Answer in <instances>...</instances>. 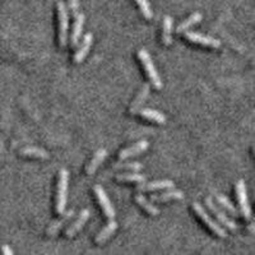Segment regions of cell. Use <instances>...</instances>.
<instances>
[{"mask_svg":"<svg viewBox=\"0 0 255 255\" xmlns=\"http://www.w3.org/2000/svg\"><path fill=\"white\" fill-rule=\"evenodd\" d=\"M59 18V46L65 47L68 44V28H69V14L64 1L58 3Z\"/></svg>","mask_w":255,"mask_h":255,"instance_id":"4","label":"cell"},{"mask_svg":"<svg viewBox=\"0 0 255 255\" xmlns=\"http://www.w3.org/2000/svg\"><path fill=\"white\" fill-rule=\"evenodd\" d=\"M200 20H202V14H200L199 12L193 13V14L189 15V17L186 18V19H184L183 22H181V23H180L179 26H177L176 32H177V33H184V32L188 31V29L190 28V27H193V26H194V24L199 23Z\"/></svg>","mask_w":255,"mask_h":255,"instance_id":"23","label":"cell"},{"mask_svg":"<svg viewBox=\"0 0 255 255\" xmlns=\"http://www.w3.org/2000/svg\"><path fill=\"white\" fill-rule=\"evenodd\" d=\"M140 116L147 120L157 123V124H165L166 116L162 113H159L158 110H153V109H140L139 111Z\"/></svg>","mask_w":255,"mask_h":255,"instance_id":"22","label":"cell"},{"mask_svg":"<svg viewBox=\"0 0 255 255\" xmlns=\"http://www.w3.org/2000/svg\"><path fill=\"white\" fill-rule=\"evenodd\" d=\"M116 180L119 183H143L147 180L145 175L138 174V171H129L125 172V174H118L116 175Z\"/></svg>","mask_w":255,"mask_h":255,"instance_id":"20","label":"cell"},{"mask_svg":"<svg viewBox=\"0 0 255 255\" xmlns=\"http://www.w3.org/2000/svg\"><path fill=\"white\" fill-rule=\"evenodd\" d=\"M135 1L138 4V6H139L143 17L147 18V19H151L153 17V13H152L151 5L148 3V0H135Z\"/></svg>","mask_w":255,"mask_h":255,"instance_id":"27","label":"cell"},{"mask_svg":"<svg viewBox=\"0 0 255 255\" xmlns=\"http://www.w3.org/2000/svg\"><path fill=\"white\" fill-rule=\"evenodd\" d=\"M148 145H149V143H148L147 140H139V142H136L135 144L122 149V151L119 152V158L122 159V161H124V159L130 158V157L138 156V154L143 153V152L147 149Z\"/></svg>","mask_w":255,"mask_h":255,"instance_id":"14","label":"cell"},{"mask_svg":"<svg viewBox=\"0 0 255 255\" xmlns=\"http://www.w3.org/2000/svg\"><path fill=\"white\" fill-rule=\"evenodd\" d=\"M175 184L171 180H156V181H143L139 183V185L136 186V191H154V190H162V189H172Z\"/></svg>","mask_w":255,"mask_h":255,"instance_id":"13","label":"cell"},{"mask_svg":"<svg viewBox=\"0 0 255 255\" xmlns=\"http://www.w3.org/2000/svg\"><path fill=\"white\" fill-rule=\"evenodd\" d=\"M193 209H194V212L198 215V217L203 221L204 225H206V226L208 227V229L215 234V235H217L218 238H222V239L227 238V231L225 230V227H222L217 221L213 220V218L208 215V212L204 209V207L202 206L199 202H194V203H193Z\"/></svg>","mask_w":255,"mask_h":255,"instance_id":"3","label":"cell"},{"mask_svg":"<svg viewBox=\"0 0 255 255\" xmlns=\"http://www.w3.org/2000/svg\"><path fill=\"white\" fill-rule=\"evenodd\" d=\"M172 18L170 15H166L163 18V24H162V44L166 46H170L172 44Z\"/></svg>","mask_w":255,"mask_h":255,"instance_id":"21","label":"cell"},{"mask_svg":"<svg viewBox=\"0 0 255 255\" xmlns=\"http://www.w3.org/2000/svg\"><path fill=\"white\" fill-rule=\"evenodd\" d=\"M93 44V35L92 33H86L82 40L81 45L78 46L77 51L74 52V56H73V61L76 64H81L84 60V58L87 56L88 51H90L91 46Z\"/></svg>","mask_w":255,"mask_h":255,"instance_id":"11","label":"cell"},{"mask_svg":"<svg viewBox=\"0 0 255 255\" xmlns=\"http://www.w3.org/2000/svg\"><path fill=\"white\" fill-rule=\"evenodd\" d=\"M206 204L207 207H208L209 211L215 215V217L217 218L218 222L221 223V225H223V226L226 227V229L231 230V231H236V230L239 229L238 223L235 222V221H232L231 218L229 217V216L225 213V211H222V209L220 208V207L217 206V204H215V202H213V199L212 198H206Z\"/></svg>","mask_w":255,"mask_h":255,"instance_id":"6","label":"cell"},{"mask_svg":"<svg viewBox=\"0 0 255 255\" xmlns=\"http://www.w3.org/2000/svg\"><path fill=\"white\" fill-rule=\"evenodd\" d=\"M143 165L140 162H115L113 165V170L118 171H140Z\"/></svg>","mask_w":255,"mask_h":255,"instance_id":"26","label":"cell"},{"mask_svg":"<svg viewBox=\"0 0 255 255\" xmlns=\"http://www.w3.org/2000/svg\"><path fill=\"white\" fill-rule=\"evenodd\" d=\"M183 197V191L172 188V190H167L165 193H161V194L151 195V202L152 203H165V202H170V200L181 199Z\"/></svg>","mask_w":255,"mask_h":255,"instance_id":"16","label":"cell"},{"mask_svg":"<svg viewBox=\"0 0 255 255\" xmlns=\"http://www.w3.org/2000/svg\"><path fill=\"white\" fill-rule=\"evenodd\" d=\"M68 183H69V172L67 168H60L58 177V189H56V212L61 215L65 211L68 199Z\"/></svg>","mask_w":255,"mask_h":255,"instance_id":"1","label":"cell"},{"mask_svg":"<svg viewBox=\"0 0 255 255\" xmlns=\"http://www.w3.org/2000/svg\"><path fill=\"white\" fill-rule=\"evenodd\" d=\"M135 202L139 204V207H142V208L144 209V211L147 212L149 216H153V217H156V216L159 215V209L157 208L156 206H153L151 200H148L144 195H142V194L136 195Z\"/></svg>","mask_w":255,"mask_h":255,"instance_id":"24","label":"cell"},{"mask_svg":"<svg viewBox=\"0 0 255 255\" xmlns=\"http://www.w3.org/2000/svg\"><path fill=\"white\" fill-rule=\"evenodd\" d=\"M88 218H90V209L86 208V209H83L81 213H79L78 218H77L74 222H72V225L68 227L67 231H65V236H67L68 239L74 238V236L77 235V232L81 231L82 227L86 225V222L88 221Z\"/></svg>","mask_w":255,"mask_h":255,"instance_id":"12","label":"cell"},{"mask_svg":"<svg viewBox=\"0 0 255 255\" xmlns=\"http://www.w3.org/2000/svg\"><path fill=\"white\" fill-rule=\"evenodd\" d=\"M235 190L241 215L245 217V220H250V218H252V209H250L249 199H248L247 185H245V181H244V180H239L238 183H236Z\"/></svg>","mask_w":255,"mask_h":255,"instance_id":"5","label":"cell"},{"mask_svg":"<svg viewBox=\"0 0 255 255\" xmlns=\"http://www.w3.org/2000/svg\"><path fill=\"white\" fill-rule=\"evenodd\" d=\"M84 20H86V17H84L83 13L76 15V20H74V24H73L72 29V36H70V46L72 47H76L79 42V38L82 37Z\"/></svg>","mask_w":255,"mask_h":255,"instance_id":"15","label":"cell"},{"mask_svg":"<svg viewBox=\"0 0 255 255\" xmlns=\"http://www.w3.org/2000/svg\"><path fill=\"white\" fill-rule=\"evenodd\" d=\"M93 191H95V195L99 200V204L101 207V209L104 211L105 216L109 218V220H114L115 218V209H114L113 203H111V200L109 199L108 194H106V191L104 190L101 185H95L93 188Z\"/></svg>","mask_w":255,"mask_h":255,"instance_id":"7","label":"cell"},{"mask_svg":"<svg viewBox=\"0 0 255 255\" xmlns=\"http://www.w3.org/2000/svg\"><path fill=\"white\" fill-rule=\"evenodd\" d=\"M186 40L190 41L191 44L202 45V46L207 47H213V49H218L221 46V41L217 40L215 37H211V36L202 35V33H198V32H185Z\"/></svg>","mask_w":255,"mask_h":255,"instance_id":"8","label":"cell"},{"mask_svg":"<svg viewBox=\"0 0 255 255\" xmlns=\"http://www.w3.org/2000/svg\"><path fill=\"white\" fill-rule=\"evenodd\" d=\"M149 92H151V86H149V83L143 84L142 87H140L139 92H138V95H136V97L134 99V101L131 102L130 109H129V114H130V115L134 116L139 114L140 109L143 108L144 102L147 101Z\"/></svg>","mask_w":255,"mask_h":255,"instance_id":"9","label":"cell"},{"mask_svg":"<svg viewBox=\"0 0 255 255\" xmlns=\"http://www.w3.org/2000/svg\"><path fill=\"white\" fill-rule=\"evenodd\" d=\"M19 153L22 154V156L33 157V158H41V159H47L50 157V154L47 153L45 149L38 147H33V145H27V147L20 148Z\"/></svg>","mask_w":255,"mask_h":255,"instance_id":"19","label":"cell"},{"mask_svg":"<svg viewBox=\"0 0 255 255\" xmlns=\"http://www.w3.org/2000/svg\"><path fill=\"white\" fill-rule=\"evenodd\" d=\"M68 8L72 12V14L76 17L79 10V0H68Z\"/></svg>","mask_w":255,"mask_h":255,"instance_id":"28","label":"cell"},{"mask_svg":"<svg viewBox=\"0 0 255 255\" xmlns=\"http://www.w3.org/2000/svg\"><path fill=\"white\" fill-rule=\"evenodd\" d=\"M106 157H108V151H106L105 148H100L99 151L96 152L95 156L92 157V159L90 161L87 167H86V172H87L88 176H92V175L95 174L96 170H97L99 166L104 162Z\"/></svg>","mask_w":255,"mask_h":255,"instance_id":"17","label":"cell"},{"mask_svg":"<svg viewBox=\"0 0 255 255\" xmlns=\"http://www.w3.org/2000/svg\"><path fill=\"white\" fill-rule=\"evenodd\" d=\"M216 200H217V204H220L221 207H222L225 211H227L231 216H234V217H238L239 215H240V212H239V209L236 208L234 204L231 203L229 200V198L225 197V195L222 194H217L216 195Z\"/></svg>","mask_w":255,"mask_h":255,"instance_id":"25","label":"cell"},{"mask_svg":"<svg viewBox=\"0 0 255 255\" xmlns=\"http://www.w3.org/2000/svg\"><path fill=\"white\" fill-rule=\"evenodd\" d=\"M73 217H74V211H73V209H69V211L67 212L64 211L60 215V217L56 221H54V222L49 226V229H47V236H50V238L55 236Z\"/></svg>","mask_w":255,"mask_h":255,"instance_id":"10","label":"cell"},{"mask_svg":"<svg viewBox=\"0 0 255 255\" xmlns=\"http://www.w3.org/2000/svg\"><path fill=\"white\" fill-rule=\"evenodd\" d=\"M116 229H118V223H116L114 220H110V222H109L108 225H106V226H105L99 234H97V236H96V243L102 244L106 240H109V239L115 234Z\"/></svg>","mask_w":255,"mask_h":255,"instance_id":"18","label":"cell"},{"mask_svg":"<svg viewBox=\"0 0 255 255\" xmlns=\"http://www.w3.org/2000/svg\"><path fill=\"white\" fill-rule=\"evenodd\" d=\"M138 58H139L140 63H142L143 68H144L145 74H147L149 81L153 84V87L156 90H161L162 88V81H161V77H159L158 72H157L156 67H154L153 60H152L149 52L145 49H139L138 50Z\"/></svg>","mask_w":255,"mask_h":255,"instance_id":"2","label":"cell"},{"mask_svg":"<svg viewBox=\"0 0 255 255\" xmlns=\"http://www.w3.org/2000/svg\"><path fill=\"white\" fill-rule=\"evenodd\" d=\"M0 253L3 255H13V250L8 247V245H4L1 249H0Z\"/></svg>","mask_w":255,"mask_h":255,"instance_id":"29","label":"cell"}]
</instances>
